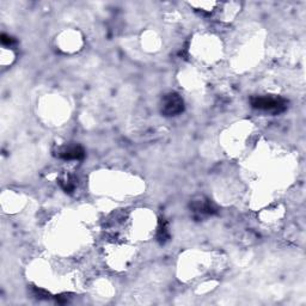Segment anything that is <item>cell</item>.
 Here are the masks:
<instances>
[{"mask_svg": "<svg viewBox=\"0 0 306 306\" xmlns=\"http://www.w3.org/2000/svg\"><path fill=\"white\" fill-rule=\"evenodd\" d=\"M193 209L196 214L202 215V216L212 215V214H214V213H216L215 207L213 206L208 200H200V201H196V202H194Z\"/></svg>", "mask_w": 306, "mask_h": 306, "instance_id": "obj_4", "label": "cell"}, {"mask_svg": "<svg viewBox=\"0 0 306 306\" xmlns=\"http://www.w3.org/2000/svg\"><path fill=\"white\" fill-rule=\"evenodd\" d=\"M2 43L4 46H6V47H11L12 45H15V43H16V41H15L14 37L6 35V34H3V35H2Z\"/></svg>", "mask_w": 306, "mask_h": 306, "instance_id": "obj_6", "label": "cell"}, {"mask_svg": "<svg viewBox=\"0 0 306 306\" xmlns=\"http://www.w3.org/2000/svg\"><path fill=\"white\" fill-rule=\"evenodd\" d=\"M59 156L65 160H82L85 157V151L79 145H70L61 148Z\"/></svg>", "mask_w": 306, "mask_h": 306, "instance_id": "obj_3", "label": "cell"}, {"mask_svg": "<svg viewBox=\"0 0 306 306\" xmlns=\"http://www.w3.org/2000/svg\"><path fill=\"white\" fill-rule=\"evenodd\" d=\"M169 231H168V224L165 221H160V225L158 227V240L160 243H165L169 239Z\"/></svg>", "mask_w": 306, "mask_h": 306, "instance_id": "obj_5", "label": "cell"}, {"mask_svg": "<svg viewBox=\"0 0 306 306\" xmlns=\"http://www.w3.org/2000/svg\"><path fill=\"white\" fill-rule=\"evenodd\" d=\"M183 100L177 94H169L164 97L162 111L166 116H175L183 111Z\"/></svg>", "mask_w": 306, "mask_h": 306, "instance_id": "obj_2", "label": "cell"}, {"mask_svg": "<svg viewBox=\"0 0 306 306\" xmlns=\"http://www.w3.org/2000/svg\"><path fill=\"white\" fill-rule=\"evenodd\" d=\"M251 106L255 109L279 114L286 109V101L280 97H273V96H258V97L252 98Z\"/></svg>", "mask_w": 306, "mask_h": 306, "instance_id": "obj_1", "label": "cell"}]
</instances>
